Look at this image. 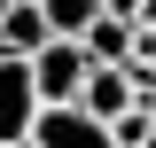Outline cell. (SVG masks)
I'll return each instance as SVG.
<instances>
[{"mask_svg": "<svg viewBox=\"0 0 156 148\" xmlns=\"http://www.w3.org/2000/svg\"><path fill=\"white\" fill-rule=\"evenodd\" d=\"M78 101H86L94 117H109V125H117V117H125V109L140 101V86H133V62H94V70H86V93H78Z\"/></svg>", "mask_w": 156, "mask_h": 148, "instance_id": "4", "label": "cell"}, {"mask_svg": "<svg viewBox=\"0 0 156 148\" xmlns=\"http://www.w3.org/2000/svg\"><path fill=\"white\" fill-rule=\"evenodd\" d=\"M39 70H31V55H8L0 47V148H23L31 140V125H39Z\"/></svg>", "mask_w": 156, "mask_h": 148, "instance_id": "1", "label": "cell"}, {"mask_svg": "<svg viewBox=\"0 0 156 148\" xmlns=\"http://www.w3.org/2000/svg\"><path fill=\"white\" fill-rule=\"evenodd\" d=\"M47 39H55V23H47L39 0H0V47L8 55H39Z\"/></svg>", "mask_w": 156, "mask_h": 148, "instance_id": "6", "label": "cell"}, {"mask_svg": "<svg viewBox=\"0 0 156 148\" xmlns=\"http://www.w3.org/2000/svg\"><path fill=\"white\" fill-rule=\"evenodd\" d=\"M31 140H39V148H125V140H117V125H109V117H94L86 101H47L39 125H31Z\"/></svg>", "mask_w": 156, "mask_h": 148, "instance_id": "2", "label": "cell"}, {"mask_svg": "<svg viewBox=\"0 0 156 148\" xmlns=\"http://www.w3.org/2000/svg\"><path fill=\"white\" fill-rule=\"evenodd\" d=\"M39 8H47V23H55V31H70V39H86V23H94L101 8H109V0H39Z\"/></svg>", "mask_w": 156, "mask_h": 148, "instance_id": "7", "label": "cell"}, {"mask_svg": "<svg viewBox=\"0 0 156 148\" xmlns=\"http://www.w3.org/2000/svg\"><path fill=\"white\" fill-rule=\"evenodd\" d=\"M23 148H39V140H23Z\"/></svg>", "mask_w": 156, "mask_h": 148, "instance_id": "8", "label": "cell"}, {"mask_svg": "<svg viewBox=\"0 0 156 148\" xmlns=\"http://www.w3.org/2000/svg\"><path fill=\"white\" fill-rule=\"evenodd\" d=\"M31 70H39V101H78V93H86V70H94V55H86V39L55 31V39L31 55Z\"/></svg>", "mask_w": 156, "mask_h": 148, "instance_id": "3", "label": "cell"}, {"mask_svg": "<svg viewBox=\"0 0 156 148\" xmlns=\"http://www.w3.org/2000/svg\"><path fill=\"white\" fill-rule=\"evenodd\" d=\"M140 39H148V23L117 16V8H101V16L86 23V55H94V62H133V55H140Z\"/></svg>", "mask_w": 156, "mask_h": 148, "instance_id": "5", "label": "cell"}]
</instances>
